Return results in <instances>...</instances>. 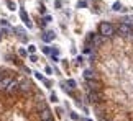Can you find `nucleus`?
<instances>
[{
  "instance_id": "nucleus-15",
  "label": "nucleus",
  "mask_w": 133,
  "mask_h": 121,
  "mask_svg": "<svg viewBox=\"0 0 133 121\" xmlns=\"http://www.w3.org/2000/svg\"><path fill=\"white\" fill-rule=\"evenodd\" d=\"M67 85L71 87V88H76V80H72V79H69L67 80Z\"/></svg>"
},
{
  "instance_id": "nucleus-7",
  "label": "nucleus",
  "mask_w": 133,
  "mask_h": 121,
  "mask_svg": "<svg viewBox=\"0 0 133 121\" xmlns=\"http://www.w3.org/2000/svg\"><path fill=\"white\" fill-rule=\"evenodd\" d=\"M39 118H41V121H48V119H51V111L48 110V108H45V110H41L39 111Z\"/></svg>"
},
{
  "instance_id": "nucleus-8",
  "label": "nucleus",
  "mask_w": 133,
  "mask_h": 121,
  "mask_svg": "<svg viewBox=\"0 0 133 121\" xmlns=\"http://www.w3.org/2000/svg\"><path fill=\"white\" fill-rule=\"evenodd\" d=\"M17 90H18V82H17V80H12L10 85L7 87L5 92H7V93H13V92H17Z\"/></svg>"
},
{
  "instance_id": "nucleus-24",
  "label": "nucleus",
  "mask_w": 133,
  "mask_h": 121,
  "mask_svg": "<svg viewBox=\"0 0 133 121\" xmlns=\"http://www.w3.org/2000/svg\"><path fill=\"white\" fill-rule=\"evenodd\" d=\"M48 121H54V119H53V118H51V119H48Z\"/></svg>"
},
{
  "instance_id": "nucleus-12",
  "label": "nucleus",
  "mask_w": 133,
  "mask_h": 121,
  "mask_svg": "<svg viewBox=\"0 0 133 121\" xmlns=\"http://www.w3.org/2000/svg\"><path fill=\"white\" fill-rule=\"evenodd\" d=\"M53 39H54V33H53V31H48V33H45V35H43V41H45V43L53 41Z\"/></svg>"
},
{
  "instance_id": "nucleus-14",
  "label": "nucleus",
  "mask_w": 133,
  "mask_h": 121,
  "mask_svg": "<svg viewBox=\"0 0 133 121\" xmlns=\"http://www.w3.org/2000/svg\"><path fill=\"white\" fill-rule=\"evenodd\" d=\"M123 23H126V25L131 26V25H133V17H125V18H123Z\"/></svg>"
},
{
  "instance_id": "nucleus-20",
  "label": "nucleus",
  "mask_w": 133,
  "mask_h": 121,
  "mask_svg": "<svg viewBox=\"0 0 133 121\" xmlns=\"http://www.w3.org/2000/svg\"><path fill=\"white\" fill-rule=\"evenodd\" d=\"M43 52H45V54H51V49L49 48H43Z\"/></svg>"
},
{
  "instance_id": "nucleus-22",
  "label": "nucleus",
  "mask_w": 133,
  "mask_h": 121,
  "mask_svg": "<svg viewBox=\"0 0 133 121\" xmlns=\"http://www.w3.org/2000/svg\"><path fill=\"white\" fill-rule=\"evenodd\" d=\"M43 83H45L46 87H51V82H49V80H43Z\"/></svg>"
},
{
  "instance_id": "nucleus-1",
  "label": "nucleus",
  "mask_w": 133,
  "mask_h": 121,
  "mask_svg": "<svg viewBox=\"0 0 133 121\" xmlns=\"http://www.w3.org/2000/svg\"><path fill=\"white\" fill-rule=\"evenodd\" d=\"M99 35L104 36V38H110V36L115 35V26L109 21H102L99 25Z\"/></svg>"
},
{
  "instance_id": "nucleus-17",
  "label": "nucleus",
  "mask_w": 133,
  "mask_h": 121,
  "mask_svg": "<svg viewBox=\"0 0 133 121\" xmlns=\"http://www.w3.org/2000/svg\"><path fill=\"white\" fill-rule=\"evenodd\" d=\"M33 74H35V77H36V79H38V80H41V82H43V80H45V77H43V75H41V74H39V72H33Z\"/></svg>"
},
{
  "instance_id": "nucleus-3",
  "label": "nucleus",
  "mask_w": 133,
  "mask_h": 121,
  "mask_svg": "<svg viewBox=\"0 0 133 121\" xmlns=\"http://www.w3.org/2000/svg\"><path fill=\"white\" fill-rule=\"evenodd\" d=\"M85 82H87V90H91V92H99L102 87L99 80H85Z\"/></svg>"
},
{
  "instance_id": "nucleus-25",
  "label": "nucleus",
  "mask_w": 133,
  "mask_h": 121,
  "mask_svg": "<svg viewBox=\"0 0 133 121\" xmlns=\"http://www.w3.org/2000/svg\"><path fill=\"white\" fill-rule=\"evenodd\" d=\"M84 121H92V119H84Z\"/></svg>"
},
{
  "instance_id": "nucleus-21",
  "label": "nucleus",
  "mask_w": 133,
  "mask_h": 121,
  "mask_svg": "<svg viewBox=\"0 0 133 121\" xmlns=\"http://www.w3.org/2000/svg\"><path fill=\"white\" fill-rule=\"evenodd\" d=\"M51 101H58V97L54 93H51Z\"/></svg>"
},
{
  "instance_id": "nucleus-2",
  "label": "nucleus",
  "mask_w": 133,
  "mask_h": 121,
  "mask_svg": "<svg viewBox=\"0 0 133 121\" xmlns=\"http://www.w3.org/2000/svg\"><path fill=\"white\" fill-rule=\"evenodd\" d=\"M131 31H133V28L130 26V25H126V23H120L118 26H117V33H118L120 36H123L125 39L128 38V35H130Z\"/></svg>"
},
{
  "instance_id": "nucleus-4",
  "label": "nucleus",
  "mask_w": 133,
  "mask_h": 121,
  "mask_svg": "<svg viewBox=\"0 0 133 121\" xmlns=\"http://www.w3.org/2000/svg\"><path fill=\"white\" fill-rule=\"evenodd\" d=\"M89 41L92 43V46H94V48H97V46L102 44V41H104V36H100V35H92L91 38H89Z\"/></svg>"
},
{
  "instance_id": "nucleus-13",
  "label": "nucleus",
  "mask_w": 133,
  "mask_h": 121,
  "mask_svg": "<svg viewBox=\"0 0 133 121\" xmlns=\"http://www.w3.org/2000/svg\"><path fill=\"white\" fill-rule=\"evenodd\" d=\"M112 8H113V10H117V12L123 10V7H122V4H120V2H115V4L112 5Z\"/></svg>"
},
{
  "instance_id": "nucleus-26",
  "label": "nucleus",
  "mask_w": 133,
  "mask_h": 121,
  "mask_svg": "<svg viewBox=\"0 0 133 121\" xmlns=\"http://www.w3.org/2000/svg\"><path fill=\"white\" fill-rule=\"evenodd\" d=\"M0 39H2V36H0Z\"/></svg>"
},
{
  "instance_id": "nucleus-9",
  "label": "nucleus",
  "mask_w": 133,
  "mask_h": 121,
  "mask_svg": "<svg viewBox=\"0 0 133 121\" xmlns=\"http://www.w3.org/2000/svg\"><path fill=\"white\" fill-rule=\"evenodd\" d=\"M30 87H33V85H30L28 80H21V85L18 83V90H21V92H28Z\"/></svg>"
},
{
  "instance_id": "nucleus-19",
  "label": "nucleus",
  "mask_w": 133,
  "mask_h": 121,
  "mask_svg": "<svg viewBox=\"0 0 133 121\" xmlns=\"http://www.w3.org/2000/svg\"><path fill=\"white\" fill-rule=\"evenodd\" d=\"M8 7H10V10H15V7H17V5H15L13 2H10V0H8Z\"/></svg>"
},
{
  "instance_id": "nucleus-5",
  "label": "nucleus",
  "mask_w": 133,
  "mask_h": 121,
  "mask_svg": "<svg viewBox=\"0 0 133 121\" xmlns=\"http://www.w3.org/2000/svg\"><path fill=\"white\" fill-rule=\"evenodd\" d=\"M87 100L91 101V103H97V101L100 100L99 92H91V90H89V92H87Z\"/></svg>"
},
{
  "instance_id": "nucleus-10",
  "label": "nucleus",
  "mask_w": 133,
  "mask_h": 121,
  "mask_svg": "<svg viewBox=\"0 0 133 121\" xmlns=\"http://www.w3.org/2000/svg\"><path fill=\"white\" fill-rule=\"evenodd\" d=\"M10 82H12L10 77H5V79H2V80H0V90H7V87L10 85Z\"/></svg>"
},
{
  "instance_id": "nucleus-6",
  "label": "nucleus",
  "mask_w": 133,
  "mask_h": 121,
  "mask_svg": "<svg viewBox=\"0 0 133 121\" xmlns=\"http://www.w3.org/2000/svg\"><path fill=\"white\" fill-rule=\"evenodd\" d=\"M82 75H84V79H85V80H97V74H95L92 69H85Z\"/></svg>"
},
{
  "instance_id": "nucleus-18",
  "label": "nucleus",
  "mask_w": 133,
  "mask_h": 121,
  "mask_svg": "<svg viewBox=\"0 0 133 121\" xmlns=\"http://www.w3.org/2000/svg\"><path fill=\"white\" fill-rule=\"evenodd\" d=\"M30 61H31V62H36V61H38V57H36L35 54H30Z\"/></svg>"
},
{
  "instance_id": "nucleus-16",
  "label": "nucleus",
  "mask_w": 133,
  "mask_h": 121,
  "mask_svg": "<svg viewBox=\"0 0 133 121\" xmlns=\"http://www.w3.org/2000/svg\"><path fill=\"white\" fill-rule=\"evenodd\" d=\"M35 51H36V46L30 44V46H28V52H30V54H33V52H35Z\"/></svg>"
},
{
  "instance_id": "nucleus-23",
  "label": "nucleus",
  "mask_w": 133,
  "mask_h": 121,
  "mask_svg": "<svg viewBox=\"0 0 133 121\" xmlns=\"http://www.w3.org/2000/svg\"><path fill=\"white\" fill-rule=\"evenodd\" d=\"M18 52H20V56H26V51H25V49H20Z\"/></svg>"
},
{
  "instance_id": "nucleus-11",
  "label": "nucleus",
  "mask_w": 133,
  "mask_h": 121,
  "mask_svg": "<svg viewBox=\"0 0 133 121\" xmlns=\"http://www.w3.org/2000/svg\"><path fill=\"white\" fill-rule=\"evenodd\" d=\"M20 17H21V20L26 23V26H31V21H30V18H28V15H26L25 10H20Z\"/></svg>"
},
{
  "instance_id": "nucleus-27",
  "label": "nucleus",
  "mask_w": 133,
  "mask_h": 121,
  "mask_svg": "<svg viewBox=\"0 0 133 121\" xmlns=\"http://www.w3.org/2000/svg\"><path fill=\"white\" fill-rule=\"evenodd\" d=\"M0 80H2V77H0Z\"/></svg>"
}]
</instances>
